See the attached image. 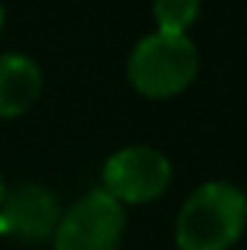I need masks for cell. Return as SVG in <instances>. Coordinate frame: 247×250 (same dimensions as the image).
Returning a JSON list of instances; mask_svg holds the SVG:
<instances>
[{"instance_id": "1", "label": "cell", "mask_w": 247, "mask_h": 250, "mask_svg": "<svg viewBox=\"0 0 247 250\" xmlns=\"http://www.w3.org/2000/svg\"><path fill=\"white\" fill-rule=\"evenodd\" d=\"M247 230V195L230 181L201 184L178 209V250H230Z\"/></svg>"}, {"instance_id": "2", "label": "cell", "mask_w": 247, "mask_h": 250, "mask_svg": "<svg viewBox=\"0 0 247 250\" xmlns=\"http://www.w3.org/2000/svg\"><path fill=\"white\" fill-rule=\"evenodd\" d=\"M198 64V47L189 35H169L154 29L134 44L125 64V76L140 96L172 99L195 82Z\"/></svg>"}, {"instance_id": "3", "label": "cell", "mask_w": 247, "mask_h": 250, "mask_svg": "<svg viewBox=\"0 0 247 250\" xmlns=\"http://www.w3.org/2000/svg\"><path fill=\"white\" fill-rule=\"evenodd\" d=\"M125 236V207L105 189H93L64 209L53 233V250H120Z\"/></svg>"}, {"instance_id": "4", "label": "cell", "mask_w": 247, "mask_h": 250, "mask_svg": "<svg viewBox=\"0 0 247 250\" xmlns=\"http://www.w3.org/2000/svg\"><path fill=\"white\" fill-rule=\"evenodd\" d=\"M172 184V163L151 146H125L105 160L102 189L120 204H151Z\"/></svg>"}, {"instance_id": "5", "label": "cell", "mask_w": 247, "mask_h": 250, "mask_svg": "<svg viewBox=\"0 0 247 250\" xmlns=\"http://www.w3.org/2000/svg\"><path fill=\"white\" fill-rule=\"evenodd\" d=\"M62 215V201L53 189L26 181L6 189V198L0 204V233H9L29 245L53 242Z\"/></svg>"}, {"instance_id": "6", "label": "cell", "mask_w": 247, "mask_h": 250, "mask_svg": "<svg viewBox=\"0 0 247 250\" xmlns=\"http://www.w3.org/2000/svg\"><path fill=\"white\" fill-rule=\"evenodd\" d=\"M44 90V73L23 53H0V120L23 117Z\"/></svg>"}, {"instance_id": "7", "label": "cell", "mask_w": 247, "mask_h": 250, "mask_svg": "<svg viewBox=\"0 0 247 250\" xmlns=\"http://www.w3.org/2000/svg\"><path fill=\"white\" fill-rule=\"evenodd\" d=\"M201 0H151V15L157 32L186 35V29L198 21Z\"/></svg>"}, {"instance_id": "8", "label": "cell", "mask_w": 247, "mask_h": 250, "mask_svg": "<svg viewBox=\"0 0 247 250\" xmlns=\"http://www.w3.org/2000/svg\"><path fill=\"white\" fill-rule=\"evenodd\" d=\"M6 189L9 187H6V181H3V175H0V204H3V198H6Z\"/></svg>"}, {"instance_id": "9", "label": "cell", "mask_w": 247, "mask_h": 250, "mask_svg": "<svg viewBox=\"0 0 247 250\" xmlns=\"http://www.w3.org/2000/svg\"><path fill=\"white\" fill-rule=\"evenodd\" d=\"M3 26H6V9H3V3H0V32H3Z\"/></svg>"}]
</instances>
